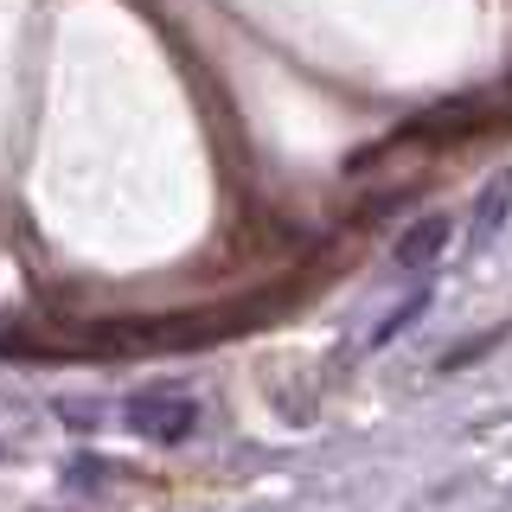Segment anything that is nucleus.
Returning <instances> with one entry per match:
<instances>
[{"label": "nucleus", "mask_w": 512, "mask_h": 512, "mask_svg": "<svg viewBox=\"0 0 512 512\" xmlns=\"http://www.w3.org/2000/svg\"><path fill=\"white\" fill-rule=\"evenodd\" d=\"M448 231H455V224H448L442 212H429V218H416L404 237H397V263L404 269H429L436 263V256L448 250Z\"/></svg>", "instance_id": "4"}, {"label": "nucleus", "mask_w": 512, "mask_h": 512, "mask_svg": "<svg viewBox=\"0 0 512 512\" xmlns=\"http://www.w3.org/2000/svg\"><path fill=\"white\" fill-rule=\"evenodd\" d=\"M423 314H429V288H416V295L404 301V308H391V314H384V320H378V333H372V346H391V340H397V333H404V327H410V320H423Z\"/></svg>", "instance_id": "5"}, {"label": "nucleus", "mask_w": 512, "mask_h": 512, "mask_svg": "<svg viewBox=\"0 0 512 512\" xmlns=\"http://www.w3.org/2000/svg\"><path fill=\"white\" fill-rule=\"evenodd\" d=\"M506 212H512V173H493V180L474 192V212H468V250H487L493 237H500Z\"/></svg>", "instance_id": "3"}, {"label": "nucleus", "mask_w": 512, "mask_h": 512, "mask_svg": "<svg viewBox=\"0 0 512 512\" xmlns=\"http://www.w3.org/2000/svg\"><path fill=\"white\" fill-rule=\"evenodd\" d=\"M493 346H500V327H493V333H480V340H468L461 352H448V359H442V372H461V365H468V359H487Z\"/></svg>", "instance_id": "6"}, {"label": "nucleus", "mask_w": 512, "mask_h": 512, "mask_svg": "<svg viewBox=\"0 0 512 512\" xmlns=\"http://www.w3.org/2000/svg\"><path fill=\"white\" fill-rule=\"evenodd\" d=\"M122 416H128V429H135L141 442L173 448V442H186L192 429H199V397L180 391V384H148V391L128 397Z\"/></svg>", "instance_id": "2"}, {"label": "nucleus", "mask_w": 512, "mask_h": 512, "mask_svg": "<svg viewBox=\"0 0 512 512\" xmlns=\"http://www.w3.org/2000/svg\"><path fill=\"white\" fill-rule=\"evenodd\" d=\"M493 122H500V103H487V96H448V103L410 116L384 148H416V141H423V148H455V141H474L480 128H493Z\"/></svg>", "instance_id": "1"}]
</instances>
